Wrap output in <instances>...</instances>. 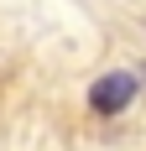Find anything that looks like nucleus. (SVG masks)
Here are the masks:
<instances>
[{
  "label": "nucleus",
  "instance_id": "f257e3e1",
  "mask_svg": "<svg viewBox=\"0 0 146 151\" xmlns=\"http://www.w3.org/2000/svg\"><path fill=\"white\" fill-rule=\"evenodd\" d=\"M136 94H141V73L115 68V73L94 78V89H89V109H94V115H120V109L131 104Z\"/></svg>",
  "mask_w": 146,
  "mask_h": 151
},
{
  "label": "nucleus",
  "instance_id": "f03ea898",
  "mask_svg": "<svg viewBox=\"0 0 146 151\" xmlns=\"http://www.w3.org/2000/svg\"><path fill=\"white\" fill-rule=\"evenodd\" d=\"M141 89H146V63H141Z\"/></svg>",
  "mask_w": 146,
  "mask_h": 151
}]
</instances>
